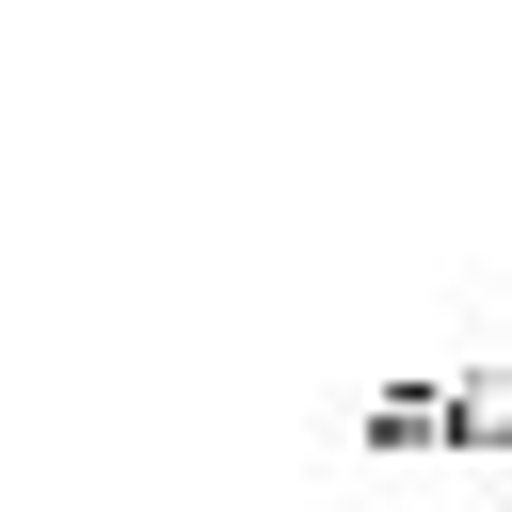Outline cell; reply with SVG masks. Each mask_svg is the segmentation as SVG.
Returning <instances> with one entry per match:
<instances>
[{
    "label": "cell",
    "mask_w": 512,
    "mask_h": 512,
    "mask_svg": "<svg viewBox=\"0 0 512 512\" xmlns=\"http://www.w3.org/2000/svg\"><path fill=\"white\" fill-rule=\"evenodd\" d=\"M336 448H352V464H384V480H448V368L352 384V400H336Z\"/></svg>",
    "instance_id": "6da1fadb"
},
{
    "label": "cell",
    "mask_w": 512,
    "mask_h": 512,
    "mask_svg": "<svg viewBox=\"0 0 512 512\" xmlns=\"http://www.w3.org/2000/svg\"><path fill=\"white\" fill-rule=\"evenodd\" d=\"M448 480L512 496V352H464L448 368Z\"/></svg>",
    "instance_id": "7a4b0ae2"
}]
</instances>
